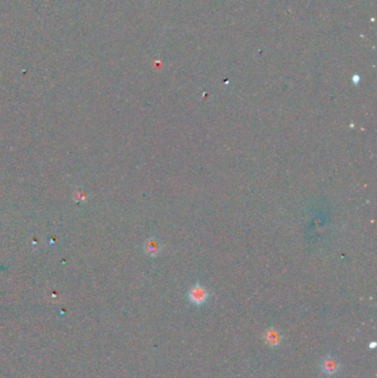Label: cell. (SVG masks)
Instances as JSON below:
<instances>
[{
    "instance_id": "1",
    "label": "cell",
    "mask_w": 377,
    "mask_h": 378,
    "mask_svg": "<svg viewBox=\"0 0 377 378\" xmlns=\"http://www.w3.org/2000/svg\"><path fill=\"white\" fill-rule=\"evenodd\" d=\"M208 298H209V293H208L207 289L201 284H195L188 292L189 301L195 305H198V307L206 303Z\"/></svg>"
},
{
    "instance_id": "2",
    "label": "cell",
    "mask_w": 377,
    "mask_h": 378,
    "mask_svg": "<svg viewBox=\"0 0 377 378\" xmlns=\"http://www.w3.org/2000/svg\"><path fill=\"white\" fill-rule=\"evenodd\" d=\"M320 366H321V371L323 372L325 375L332 376V375H335L336 373L340 371L341 364L338 361V358L333 356V355L329 354L326 355L325 357L322 358Z\"/></svg>"
},
{
    "instance_id": "3",
    "label": "cell",
    "mask_w": 377,
    "mask_h": 378,
    "mask_svg": "<svg viewBox=\"0 0 377 378\" xmlns=\"http://www.w3.org/2000/svg\"><path fill=\"white\" fill-rule=\"evenodd\" d=\"M263 340H265V343L270 346V347H276L281 344V341H282V335L280 334V332L275 329L274 326L268 327L266 330L265 334H263Z\"/></svg>"
},
{
    "instance_id": "4",
    "label": "cell",
    "mask_w": 377,
    "mask_h": 378,
    "mask_svg": "<svg viewBox=\"0 0 377 378\" xmlns=\"http://www.w3.org/2000/svg\"><path fill=\"white\" fill-rule=\"evenodd\" d=\"M369 347H370V348H375V347H376V343H375V342H372V343L369 345Z\"/></svg>"
}]
</instances>
